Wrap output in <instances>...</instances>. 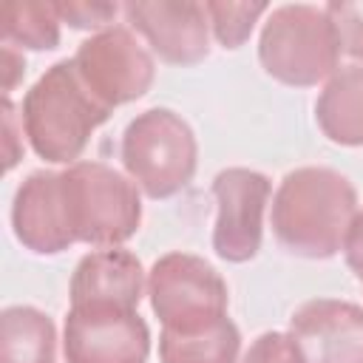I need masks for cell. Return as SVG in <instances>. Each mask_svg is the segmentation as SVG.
Here are the masks:
<instances>
[{"label":"cell","instance_id":"1","mask_svg":"<svg viewBox=\"0 0 363 363\" xmlns=\"http://www.w3.org/2000/svg\"><path fill=\"white\" fill-rule=\"evenodd\" d=\"M354 216L357 190L332 167L289 170L272 199V233L298 258L326 261L337 255Z\"/></svg>","mask_w":363,"mask_h":363},{"label":"cell","instance_id":"2","mask_svg":"<svg viewBox=\"0 0 363 363\" xmlns=\"http://www.w3.org/2000/svg\"><path fill=\"white\" fill-rule=\"evenodd\" d=\"M105 108L79 79L74 60L54 62L23 96L20 116L31 150L51 164H77L94 130L108 122Z\"/></svg>","mask_w":363,"mask_h":363},{"label":"cell","instance_id":"3","mask_svg":"<svg viewBox=\"0 0 363 363\" xmlns=\"http://www.w3.org/2000/svg\"><path fill=\"white\" fill-rule=\"evenodd\" d=\"M261 68L289 88H312L340 65V45L323 6L286 3L269 11L258 37Z\"/></svg>","mask_w":363,"mask_h":363},{"label":"cell","instance_id":"4","mask_svg":"<svg viewBox=\"0 0 363 363\" xmlns=\"http://www.w3.org/2000/svg\"><path fill=\"white\" fill-rule=\"evenodd\" d=\"M122 167L147 199H170L182 193L199 164V142L193 128L170 108L142 111L128 122L119 145Z\"/></svg>","mask_w":363,"mask_h":363},{"label":"cell","instance_id":"5","mask_svg":"<svg viewBox=\"0 0 363 363\" xmlns=\"http://www.w3.org/2000/svg\"><path fill=\"white\" fill-rule=\"evenodd\" d=\"M62 173L74 238L94 247H116L142 224L139 187L102 162H77Z\"/></svg>","mask_w":363,"mask_h":363},{"label":"cell","instance_id":"6","mask_svg":"<svg viewBox=\"0 0 363 363\" xmlns=\"http://www.w3.org/2000/svg\"><path fill=\"white\" fill-rule=\"evenodd\" d=\"M150 309L167 332H196L227 318V281L193 252H167L147 272Z\"/></svg>","mask_w":363,"mask_h":363},{"label":"cell","instance_id":"7","mask_svg":"<svg viewBox=\"0 0 363 363\" xmlns=\"http://www.w3.org/2000/svg\"><path fill=\"white\" fill-rule=\"evenodd\" d=\"M71 60L85 88L111 111L142 99L156 77L150 51L133 37L130 28L122 26L91 34L79 43Z\"/></svg>","mask_w":363,"mask_h":363},{"label":"cell","instance_id":"8","mask_svg":"<svg viewBox=\"0 0 363 363\" xmlns=\"http://www.w3.org/2000/svg\"><path fill=\"white\" fill-rule=\"evenodd\" d=\"M269 190V179L250 167H227L213 179V250L221 261L244 264L258 255Z\"/></svg>","mask_w":363,"mask_h":363},{"label":"cell","instance_id":"9","mask_svg":"<svg viewBox=\"0 0 363 363\" xmlns=\"http://www.w3.org/2000/svg\"><path fill=\"white\" fill-rule=\"evenodd\" d=\"M65 363H145L150 329L136 309L71 306L62 332Z\"/></svg>","mask_w":363,"mask_h":363},{"label":"cell","instance_id":"10","mask_svg":"<svg viewBox=\"0 0 363 363\" xmlns=\"http://www.w3.org/2000/svg\"><path fill=\"white\" fill-rule=\"evenodd\" d=\"M125 20L145 37L150 51L167 65H196L210 54V20L196 0H130Z\"/></svg>","mask_w":363,"mask_h":363},{"label":"cell","instance_id":"11","mask_svg":"<svg viewBox=\"0 0 363 363\" xmlns=\"http://www.w3.org/2000/svg\"><path fill=\"white\" fill-rule=\"evenodd\" d=\"M11 227L17 241L37 255H60L77 244L68 218L62 173L34 170L23 179L11 201Z\"/></svg>","mask_w":363,"mask_h":363},{"label":"cell","instance_id":"12","mask_svg":"<svg viewBox=\"0 0 363 363\" xmlns=\"http://www.w3.org/2000/svg\"><path fill=\"white\" fill-rule=\"evenodd\" d=\"M303 363H363V306L335 298L301 303L289 318Z\"/></svg>","mask_w":363,"mask_h":363},{"label":"cell","instance_id":"13","mask_svg":"<svg viewBox=\"0 0 363 363\" xmlns=\"http://www.w3.org/2000/svg\"><path fill=\"white\" fill-rule=\"evenodd\" d=\"M71 306L139 309L145 295V269L130 250H94L79 258L71 275Z\"/></svg>","mask_w":363,"mask_h":363},{"label":"cell","instance_id":"14","mask_svg":"<svg viewBox=\"0 0 363 363\" xmlns=\"http://www.w3.org/2000/svg\"><path fill=\"white\" fill-rule=\"evenodd\" d=\"M320 133L340 147H363V65H340L315 102Z\"/></svg>","mask_w":363,"mask_h":363},{"label":"cell","instance_id":"15","mask_svg":"<svg viewBox=\"0 0 363 363\" xmlns=\"http://www.w3.org/2000/svg\"><path fill=\"white\" fill-rule=\"evenodd\" d=\"M0 363H57V326L37 306H6L0 315Z\"/></svg>","mask_w":363,"mask_h":363},{"label":"cell","instance_id":"16","mask_svg":"<svg viewBox=\"0 0 363 363\" xmlns=\"http://www.w3.org/2000/svg\"><path fill=\"white\" fill-rule=\"evenodd\" d=\"M241 352V332L230 318H221L196 332L159 335L162 363H235Z\"/></svg>","mask_w":363,"mask_h":363},{"label":"cell","instance_id":"17","mask_svg":"<svg viewBox=\"0 0 363 363\" xmlns=\"http://www.w3.org/2000/svg\"><path fill=\"white\" fill-rule=\"evenodd\" d=\"M60 11L51 0H11L0 9L3 45L28 51H54L60 45Z\"/></svg>","mask_w":363,"mask_h":363},{"label":"cell","instance_id":"18","mask_svg":"<svg viewBox=\"0 0 363 363\" xmlns=\"http://www.w3.org/2000/svg\"><path fill=\"white\" fill-rule=\"evenodd\" d=\"M204 11H207V20H210V28H213V37L218 40V45L224 48H241L255 23L269 11L267 3H227V0H207L204 3Z\"/></svg>","mask_w":363,"mask_h":363},{"label":"cell","instance_id":"19","mask_svg":"<svg viewBox=\"0 0 363 363\" xmlns=\"http://www.w3.org/2000/svg\"><path fill=\"white\" fill-rule=\"evenodd\" d=\"M340 54L352 57L354 65H363V0H335L323 6Z\"/></svg>","mask_w":363,"mask_h":363},{"label":"cell","instance_id":"20","mask_svg":"<svg viewBox=\"0 0 363 363\" xmlns=\"http://www.w3.org/2000/svg\"><path fill=\"white\" fill-rule=\"evenodd\" d=\"M60 20L68 23L71 28L82 31H105L111 28L113 17L122 11L119 3H105V0H57Z\"/></svg>","mask_w":363,"mask_h":363},{"label":"cell","instance_id":"21","mask_svg":"<svg viewBox=\"0 0 363 363\" xmlns=\"http://www.w3.org/2000/svg\"><path fill=\"white\" fill-rule=\"evenodd\" d=\"M241 363H303V354L289 332H264L250 343Z\"/></svg>","mask_w":363,"mask_h":363},{"label":"cell","instance_id":"22","mask_svg":"<svg viewBox=\"0 0 363 363\" xmlns=\"http://www.w3.org/2000/svg\"><path fill=\"white\" fill-rule=\"evenodd\" d=\"M3 147H6V173L14 170V164L23 159V116L17 113L14 102L9 96H3Z\"/></svg>","mask_w":363,"mask_h":363},{"label":"cell","instance_id":"23","mask_svg":"<svg viewBox=\"0 0 363 363\" xmlns=\"http://www.w3.org/2000/svg\"><path fill=\"white\" fill-rule=\"evenodd\" d=\"M343 255H346L349 269L354 272V278L363 286V210H357V216L349 227V235L343 241Z\"/></svg>","mask_w":363,"mask_h":363},{"label":"cell","instance_id":"24","mask_svg":"<svg viewBox=\"0 0 363 363\" xmlns=\"http://www.w3.org/2000/svg\"><path fill=\"white\" fill-rule=\"evenodd\" d=\"M23 74H26L23 51H17L14 45H3V96H9L17 88Z\"/></svg>","mask_w":363,"mask_h":363}]
</instances>
